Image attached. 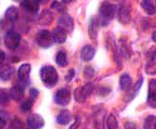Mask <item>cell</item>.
I'll return each instance as SVG.
<instances>
[{
  "label": "cell",
  "mask_w": 156,
  "mask_h": 129,
  "mask_svg": "<svg viewBox=\"0 0 156 129\" xmlns=\"http://www.w3.org/2000/svg\"><path fill=\"white\" fill-rule=\"evenodd\" d=\"M41 78H42V80H43V83H44L45 87L52 88L58 82V73H57V70H55L53 66L44 65L41 69Z\"/></svg>",
  "instance_id": "cell-1"
},
{
  "label": "cell",
  "mask_w": 156,
  "mask_h": 129,
  "mask_svg": "<svg viewBox=\"0 0 156 129\" xmlns=\"http://www.w3.org/2000/svg\"><path fill=\"white\" fill-rule=\"evenodd\" d=\"M117 12V6L110 3H103L100 8V15H101V24L107 25L112 19L115 18Z\"/></svg>",
  "instance_id": "cell-2"
},
{
  "label": "cell",
  "mask_w": 156,
  "mask_h": 129,
  "mask_svg": "<svg viewBox=\"0 0 156 129\" xmlns=\"http://www.w3.org/2000/svg\"><path fill=\"white\" fill-rule=\"evenodd\" d=\"M4 43H5L8 49L14 50V49L18 48L19 43H20V35H19L15 30H9V32H6V34L4 36Z\"/></svg>",
  "instance_id": "cell-3"
},
{
  "label": "cell",
  "mask_w": 156,
  "mask_h": 129,
  "mask_svg": "<svg viewBox=\"0 0 156 129\" xmlns=\"http://www.w3.org/2000/svg\"><path fill=\"white\" fill-rule=\"evenodd\" d=\"M93 84L92 83H86L84 87H81V88H78L76 89V93H74V98H76V100L77 102H80V103H83L87 98H88V95L91 93H93Z\"/></svg>",
  "instance_id": "cell-4"
},
{
  "label": "cell",
  "mask_w": 156,
  "mask_h": 129,
  "mask_svg": "<svg viewBox=\"0 0 156 129\" xmlns=\"http://www.w3.org/2000/svg\"><path fill=\"white\" fill-rule=\"evenodd\" d=\"M117 16L122 24H129L131 20V5L123 4L120 8H117Z\"/></svg>",
  "instance_id": "cell-5"
},
{
  "label": "cell",
  "mask_w": 156,
  "mask_h": 129,
  "mask_svg": "<svg viewBox=\"0 0 156 129\" xmlns=\"http://www.w3.org/2000/svg\"><path fill=\"white\" fill-rule=\"evenodd\" d=\"M37 43L39 46L42 48H49L53 44V39H52V34L48 30H41L37 35Z\"/></svg>",
  "instance_id": "cell-6"
},
{
  "label": "cell",
  "mask_w": 156,
  "mask_h": 129,
  "mask_svg": "<svg viewBox=\"0 0 156 129\" xmlns=\"http://www.w3.org/2000/svg\"><path fill=\"white\" fill-rule=\"evenodd\" d=\"M54 100H55L57 104H59V105H67L71 100V90L68 88L59 89L54 95Z\"/></svg>",
  "instance_id": "cell-7"
},
{
  "label": "cell",
  "mask_w": 156,
  "mask_h": 129,
  "mask_svg": "<svg viewBox=\"0 0 156 129\" xmlns=\"http://www.w3.org/2000/svg\"><path fill=\"white\" fill-rule=\"evenodd\" d=\"M58 28L63 29L66 33L72 32L73 30V19L68 14H63L59 19H58Z\"/></svg>",
  "instance_id": "cell-8"
},
{
  "label": "cell",
  "mask_w": 156,
  "mask_h": 129,
  "mask_svg": "<svg viewBox=\"0 0 156 129\" xmlns=\"http://www.w3.org/2000/svg\"><path fill=\"white\" fill-rule=\"evenodd\" d=\"M27 124L29 125L30 129H41L44 125V119L39 115V114H32L28 118Z\"/></svg>",
  "instance_id": "cell-9"
},
{
  "label": "cell",
  "mask_w": 156,
  "mask_h": 129,
  "mask_svg": "<svg viewBox=\"0 0 156 129\" xmlns=\"http://www.w3.org/2000/svg\"><path fill=\"white\" fill-rule=\"evenodd\" d=\"M51 34H52V39H53L54 43L63 44V43H66V40H67V33L63 30V29L58 28V26L54 29V30H53Z\"/></svg>",
  "instance_id": "cell-10"
},
{
  "label": "cell",
  "mask_w": 156,
  "mask_h": 129,
  "mask_svg": "<svg viewBox=\"0 0 156 129\" xmlns=\"http://www.w3.org/2000/svg\"><path fill=\"white\" fill-rule=\"evenodd\" d=\"M14 73H15V69L10 65L0 66V79H2V80H5V82L10 80V79L13 78V75H14Z\"/></svg>",
  "instance_id": "cell-11"
},
{
  "label": "cell",
  "mask_w": 156,
  "mask_h": 129,
  "mask_svg": "<svg viewBox=\"0 0 156 129\" xmlns=\"http://www.w3.org/2000/svg\"><path fill=\"white\" fill-rule=\"evenodd\" d=\"M29 74H30V65L29 64H23L20 65L18 70V79L20 82H23L24 84H28V79H29Z\"/></svg>",
  "instance_id": "cell-12"
},
{
  "label": "cell",
  "mask_w": 156,
  "mask_h": 129,
  "mask_svg": "<svg viewBox=\"0 0 156 129\" xmlns=\"http://www.w3.org/2000/svg\"><path fill=\"white\" fill-rule=\"evenodd\" d=\"M9 97H10L15 102H20L22 99L24 98V90L20 85H15L10 89V92H9Z\"/></svg>",
  "instance_id": "cell-13"
},
{
  "label": "cell",
  "mask_w": 156,
  "mask_h": 129,
  "mask_svg": "<svg viewBox=\"0 0 156 129\" xmlns=\"http://www.w3.org/2000/svg\"><path fill=\"white\" fill-rule=\"evenodd\" d=\"M100 20L97 18H92L90 20V25H88V33H90V38L92 40L97 38V33H98V28H100Z\"/></svg>",
  "instance_id": "cell-14"
},
{
  "label": "cell",
  "mask_w": 156,
  "mask_h": 129,
  "mask_svg": "<svg viewBox=\"0 0 156 129\" xmlns=\"http://www.w3.org/2000/svg\"><path fill=\"white\" fill-rule=\"evenodd\" d=\"M22 8L25 9L28 13H37L39 9V2H35V0H25V2H22Z\"/></svg>",
  "instance_id": "cell-15"
},
{
  "label": "cell",
  "mask_w": 156,
  "mask_h": 129,
  "mask_svg": "<svg viewBox=\"0 0 156 129\" xmlns=\"http://www.w3.org/2000/svg\"><path fill=\"white\" fill-rule=\"evenodd\" d=\"M94 53H96V50H94V48H93V46H91V45H86V46H83L82 52H81V58L83 59L84 62H90L91 59L94 56Z\"/></svg>",
  "instance_id": "cell-16"
},
{
  "label": "cell",
  "mask_w": 156,
  "mask_h": 129,
  "mask_svg": "<svg viewBox=\"0 0 156 129\" xmlns=\"http://www.w3.org/2000/svg\"><path fill=\"white\" fill-rule=\"evenodd\" d=\"M120 87L122 90H129V89L132 87V79L129 74H122L120 78Z\"/></svg>",
  "instance_id": "cell-17"
},
{
  "label": "cell",
  "mask_w": 156,
  "mask_h": 129,
  "mask_svg": "<svg viewBox=\"0 0 156 129\" xmlns=\"http://www.w3.org/2000/svg\"><path fill=\"white\" fill-rule=\"evenodd\" d=\"M71 119H72V114L69 112H67V110H63V112H61L59 114H58L57 122H58V124L66 125V124H68L71 122Z\"/></svg>",
  "instance_id": "cell-18"
},
{
  "label": "cell",
  "mask_w": 156,
  "mask_h": 129,
  "mask_svg": "<svg viewBox=\"0 0 156 129\" xmlns=\"http://www.w3.org/2000/svg\"><path fill=\"white\" fill-rule=\"evenodd\" d=\"M155 93H156V82L151 80L150 82V88H149V103L152 108L156 107V98H155Z\"/></svg>",
  "instance_id": "cell-19"
},
{
  "label": "cell",
  "mask_w": 156,
  "mask_h": 129,
  "mask_svg": "<svg viewBox=\"0 0 156 129\" xmlns=\"http://www.w3.org/2000/svg\"><path fill=\"white\" fill-rule=\"evenodd\" d=\"M141 6L149 15L155 14V4H154L152 0H144V2H141Z\"/></svg>",
  "instance_id": "cell-20"
},
{
  "label": "cell",
  "mask_w": 156,
  "mask_h": 129,
  "mask_svg": "<svg viewBox=\"0 0 156 129\" xmlns=\"http://www.w3.org/2000/svg\"><path fill=\"white\" fill-rule=\"evenodd\" d=\"M55 62L59 66H66L67 65V54H66V52H63V50L58 52L57 55H55Z\"/></svg>",
  "instance_id": "cell-21"
},
{
  "label": "cell",
  "mask_w": 156,
  "mask_h": 129,
  "mask_svg": "<svg viewBox=\"0 0 156 129\" xmlns=\"http://www.w3.org/2000/svg\"><path fill=\"white\" fill-rule=\"evenodd\" d=\"M5 18L10 22H15V19L18 18V10L15 9V6L8 8V10L5 12Z\"/></svg>",
  "instance_id": "cell-22"
},
{
  "label": "cell",
  "mask_w": 156,
  "mask_h": 129,
  "mask_svg": "<svg viewBox=\"0 0 156 129\" xmlns=\"http://www.w3.org/2000/svg\"><path fill=\"white\" fill-rule=\"evenodd\" d=\"M156 128V118L154 115H149L144 122V129H155Z\"/></svg>",
  "instance_id": "cell-23"
},
{
  "label": "cell",
  "mask_w": 156,
  "mask_h": 129,
  "mask_svg": "<svg viewBox=\"0 0 156 129\" xmlns=\"http://www.w3.org/2000/svg\"><path fill=\"white\" fill-rule=\"evenodd\" d=\"M71 3V2H53L52 8L55 9V12L58 13H64L66 12V4Z\"/></svg>",
  "instance_id": "cell-24"
},
{
  "label": "cell",
  "mask_w": 156,
  "mask_h": 129,
  "mask_svg": "<svg viewBox=\"0 0 156 129\" xmlns=\"http://www.w3.org/2000/svg\"><path fill=\"white\" fill-rule=\"evenodd\" d=\"M52 14L51 12H48V10H44L41 15V18H39V23L41 24H49L52 22Z\"/></svg>",
  "instance_id": "cell-25"
},
{
  "label": "cell",
  "mask_w": 156,
  "mask_h": 129,
  "mask_svg": "<svg viewBox=\"0 0 156 129\" xmlns=\"http://www.w3.org/2000/svg\"><path fill=\"white\" fill-rule=\"evenodd\" d=\"M146 72L149 74H155L156 72V65H155V54H152V56L150 58L149 63L146 64Z\"/></svg>",
  "instance_id": "cell-26"
},
{
  "label": "cell",
  "mask_w": 156,
  "mask_h": 129,
  "mask_svg": "<svg viewBox=\"0 0 156 129\" xmlns=\"http://www.w3.org/2000/svg\"><path fill=\"white\" fill-rule=\"evenodd\" d=\"M106 124H107V128H108V129H119V123H117V119L112 114L108 118H107Z\"/></svg>",
  "instance_id": "cell-27"
},
{
  "label": "cell",
  "mask_w": 156,
  "mask_h": 129,
  "mask_svg": "<svg viewBox=\"0 0 156 129\" xmlns=\"http://www.w3.org/2000/svg\"><path fill=\"white\" fill-rule=\"evenodd\" d=\"M8 100H9V93H6L5 90H0V103L2 104H5V103H8Z\"/></svg>",
  "instance_id": "cell-28"
},
{
  "label": "cell",
  "mask_w": 156,
  "mask_h": 129,
  "mask_svg": "<svg viewBox=\"0 0 156 129\" xmlns=\"http://www.w3.org/2000/svg\"><path fill=\"white\" fill-rule=\"evenodd\" d=\"M84 76H86L87 79L93 78V76H94V70H93V68H91V66H86V68H84Z\"/></svg>",
  "instance_id": "cell-29"
},
{
  "label": "cell",
  "mask_w": 156,
  "mask_h": 129,
  "mask_svg": "<svg viewBox=\"0 0 156 129\" xmlns=\"http://www.w3.org/2000/svg\"><path fill=\"white\" fill-rule=\"evenodd\" d=\"M12 129H24V123L19 119H15V121L12 123Z\"/></svg>",
  "instance_id": "cell-30"
},
{
  "label": "cell",
  "mask_w": 156,
  "mask_h": 129,
  "mask_svg": "<svg viewBox=\"0 0 156 129\" xmlns=\"http://www.w3.org/2000/svg\"><path fill=\"white\" fill-rule=\"evenodd\" d=\"M32 105H33V103H32L30 100L23 102V104H22V110H24V112H29V110L32 109Z\"/></svg>",
  "instance_id": "cell-31"
},
{
  "label": "cell",
  "mask_w": 156,
  "mask_h": 129,
  "mask_svg": "<svg viewBox=\"0 0 156 129\" xmlns=\"http://www.w3.org/2000/svg\"><path fill=\"white\" fill-rule=\"evenodd\" d=\"M38 89H35V88H32L30 90H29V97H30V102H33V100H35V99L38 98Z\"/></svg>",
  "instance_id": "cell-32"
},
{
  "label": "cell",
  "mask_w": 156,
  "mask_h": 129,
  "mask_svg": "<svg viewBox=\"0 0 156 129\" xmlns=\"http://www.w3.org/2000/svg\"><path fill=\"white\" fill-rule=\"evenodd\" d=\"M73 75H74V70H73V69H71L69 73H68V75H67V78H66V80H67V82H71L72 78H73Z\"/></svg>",
  "instance_id": "cell-33"
},
{
  "label": "cell",
  "mask_w": 156,
  "mask_h": 129,
  "mask_svg": "<svg viewBox=\"0 0 156 129\" xmlns=\"http://www.w3.org/2000/svg\"><path fill=\"white\" fill-rule=\"evenodd\" d=\"M4 60H5V53L3 50H0V64L4 63Z\"/></svg>",
  "instance_id": "cell-34"
},
{
  "label": "cell",
  "mask_w": 156,
  "mask_h": 129,
  "mask_svg": "<svg viewBox=\"0 0 156 129\" xmlns=\"http://www.w3.org/2000/svg\"><path fill=\"white\" fill-rule=\"evenodd\" d=\"M5 128V121L0 118V129H4Z\"/></svg>",
  "instance_id": "cell-35"
},
{
  "label": "cell",
  "mask_w": 156,
  "mask_h": 129,
  "mask_svg": "<svg viewBox=\"0 0 156 129\" xmlns=\"http://www.w3.org/2000/svg\"><path fill=\"white\" fill-rule=\"evenodd\" d=\"M152 40H154V42H155V40H156V34H155V33H154V34H152Z\"/></svg>",
  "instance_id": "cell-36"
}]
</instances>
